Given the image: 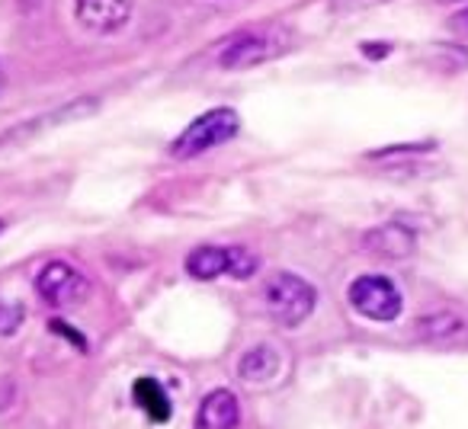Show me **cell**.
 I'll return each mask as SVG.
<instances>
[{"instance_id":"cell-14","label":"cell","mask_w":468,"mask_h":429,"mask_svg":"<svg viewBox=\"0 0 468 429\" xmlns=\"http://www.w3.org/2000/svg\"><path fill=\"white\" fill-rule=\"evenodd\" d=\"M23 320V311L20 308H4L0 305V330L4 333H14V327Z\"/></svg>"},{"instance_id":"cell-1","label":"cell","mask_w":468,"mask_h":429,"mask_svg":"<svg viewBox=\"0 0 468 429\" xmlns=\"http://www.w3.org/2000/svg\"><path fill=\"white\" fill-rule=\"evenodd\" d=\"M238 129H241V122H238V112L234 110H208L186 125V131L170 144V154H174L176 161L199 157V154H206V151L218 148V144H228L238 135Z\"/></svg>"},{"instance_id":"cell-18","label":"cell","mask_w":468,"mask_h":429,"mask_svg":"<svg viewBox=\"0 0 468 429\" xmlns=\"http://www.w3.org/2000/svg\"><path fill=\"white\" fill-rule=\"evenodd\" d=\"M442 4H455V0H442Z\"/></svg>"},{"instance_id":"cell-6","label":"cell","mask_w":468,"mask_h":429,"mask_svg":"<svg viewBox=\"0 0 468 429\" xmlns=\"http://www.w3.org/2000/svg\"><path fill=\"white\" fill-rule=\"evenodd\" d=\"M36 292L55 308H74L90 295V282L74 267H68V263H61V260H52L36 276Z\"/></svg>"},{"instance_id":"cell-7","label":"cell","mask_w":468,"mask_h":429,"mask_svg":"<svg viewBox=\"0 0 468 429\" xmlns=\"http://www.w3.org/2000/svg\"><path fill=\"white\" fill-rule=\"evenodd\" d=\"M74 16L90 33H116L129 23L132 0H74Z\"/></svg>"},{"instance_id":"cell-19","label":"cell","mask_w":468,"mask_h":429,"mask_svg":"<svg viewBox=\"0 0 468 429\" xmlns=\"http://www.w3.org/2000/svg\"><path fill=\"white\" fill-rule=\"evenodd\" d=\"M0 231H4V222H0Z\"/></svg>"},{"instance_id":"cell-8","label":"cell","mask_w":468,"mask_h":429,"mask_svg":"<svg viewBox=\"0 0 468 429\" xmlns=\"http://www.w3.org/2000/svg\"><path fill=\"white\" fill-rule=\"evenodd\" d=\"M241 420V407H238V397L231 391L218 388L212 394L202 397L199 410H196L193 429H234Z\"/></svg>"},{"instance_id":"cell-9","label":"cell","mask_w":468,"mask_h":429,"mask_svg":"<svg viewBox=\"0 0 468 429\" xmlns=\"http://www.w3.org/2000/svg\"><path fill=\"white\" fill-rule=\"evenodd\" d=\"M363 244L369 254L385 256V260H401V256H408L410 250H414V231H408L398 222H388V225H382V228L369 231V235L363 237Z\"/></svg>"},{"instance_id":"cell-4","label":"cell","mask_w":468,"mask_h":429,"mask_svg":"<svg viewBox=\"0 0 468 429\" xmlns=\"http://www.w3.org/2000/svg\"><path fill=\"white\" fill-rule=\"evenodd\" d=\"M261 269L257 254L244 247H196L186 256V273L193 279H218V276H234V279H250Z\"/></svg>"},{"instance_id":"cell-16","label":"cell","mask_w":468,"mask_h":429,"mask_svg":"<svg viewBox=\"0 0 468 429\" xmlns=\"http://www.w3.org/2000/svg\"><path fill=\"white\" fill-rule=\"evenodd\" d=\"M452 29H459V33H465L468 36V14H459L452 20Z\"/></svg>"},{"instance_id":"cell-2","label":"cell","mask_w":468,"mask_h":429,"mask_svg":"<svg viewBox=\"0 0 468 429\" xmlns=\"http://www.w3.org/2000/svg\"><path fill=\"white\" fill-rule=\"evenodd\" d=\"M292 48V33L289 29H250V33L234 36L221 52V68L241 71V68H257L263 61H273Z\"/></svg>"},{"instance_id":"cell-10","label":"cell","mask_w":468,"mask_h":429,"mask_svg":"<svg viewBox=\"0 0 468 429\" xmlns=\"http://www.w3.org/2000/svg\"><path fill=\"white\" fill-rule=\"evenodd\" d=\"M280 369H282L280 350H273L270 343H261L241 356V362H238V378L248 384H267L280 375Z\"/></svg>"},{"instance_id":"cell-11","label":"cell","mask_w":468,"mask_h":429,"mask_svg":"<svg viewBox=\"0 0 468 429\" xmlns=\"http://www.w3.org/2000/svg\"><path fill=\"white\" fill-rule=\"evenodd\" d=\"M132 394H135L138 407H142L154 423H167L170 420L167 391L161 388V382H157V378H138L135 388H132Z\"/></svg>"},{"instance_id":"cell-17","label":"cell","mask_w":468,"mask_h":429,"mask_svg":"<svg viewBox=\"0 0 468 429\" xmlns=\"http://www.w3.org/2000/svg\"><path fill=\"white\" fill-rule=\"evenodd\" d=\"M0 90H4V68H0Z\"/></svg>"},{"instance_id":"cell-3","label":"cell","mask_w":468,"mask_h":429,"mask_svg":"<svg viewBox=\"0 0 468 429\" xmlns=\"http://www.w3.org/2000/svg\"><path fill=\"white\" fill-rule=\"evenodd\" d=\"M267 308L273 314V320H280L282 327H299L312 318L314 305H318V292L312 282H305L295 273H280L267 282Z\"/></svg>"},{"instance_id":"cell-12","label":"cell","mask_w":468,"mask_h":429,"mask_svg":"<svg viewBox=\"0 0 468 429\" xmlns=\"http://www.w3.org/2000/svg\"><path fill=\"white\" fill-rule=\"evenodd\" d=\"M417 330L427 340H452L455 333H462V320L455 314H433V318H423Z\"/></svg>"},{"instance_id":"cell-15","label":"cell","mask_w":468,"mask_h":429,"mask_svg":"<svg viewBox=\"0 0 468 429\" xmlns=\"http://www.w3.org/2000/svg\"><path fill=\"white\" fill-rule=\"evenodd\" d=\"M52 330H58V333H65V337L68 340H71V343H78L80 346V350H84V340H80V333L78 330H68V327H65V320H52Z\"/></svg>"},{"instance_id":"cell-13","label":"cell","mask_w":468,"mask_h":429,"mask_svg":"<svg viewBox=\"0 0 468 429\" xmlns=\"http://www.w3.org/2000/svg\"><path fill=\"white\" fill-rule=\"evenodd\" d=\"M385 0H331V10L337 16H350V14H359V10H369V7H378Z\"/></svg>"},{"instance_id":"cell-5","label":"cell","mask_w":468,"mask_h":429,"mask_svg":"<svg viewBox=\"0 0 468 429\" xmlns=\"http://www.w3.org/2000/svg\"><path fill=\"white\" fill-rule=\"evenodd\" d=\"M346 298H350L353 311H359L369 320H378V324L398 320L404 308L398 286L391 279H385V276H359V279L346 288Z\"/></svg>"}]
</instances>
